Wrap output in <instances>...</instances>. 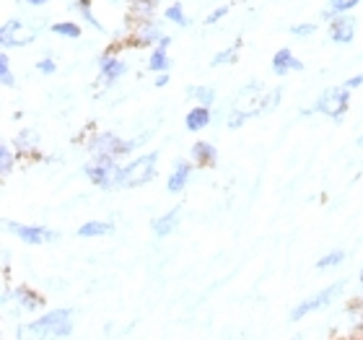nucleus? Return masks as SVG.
Masks as SVG:
<instances>
[{
    "instance_id": "nucleus-11",
    "label": "nucleus",
    "mask_w": 363,
    "mask_h": 340,
    "mask_svg": "<svg viewBox=\"0 0 363 340\" xmlns=\"http://www.w3.org/2000/svg\"><path fill=\"white\" fill-rule=\"evenodd\" d=\"M164 37H167V31L156 21L133 23L128 31V47H156Z\"/></svg>"
},
{
    "instance_id": "nucleus-8",
    "label": "nucleus",
    "mask_w": 363,
    "mask_h": 340,
    "mask_svg": "<svg viewBox=\"0 0 363 340\" xmlns=\"http://www.w3.org/2000/svg\"><path fill=\"white\" fill-rule=\"evenodd\" d=\"M18 307L21 312H29V314H37L47 307L45 294H39L37 288L26 286V283H18V286H11L6 283L3 286V307Z\"/></svg>"
},
{
    "instance_id": "nucleus-20",
    "label": "nucleus",
    "mask_w": 363,
    "mask_h": 340,
    "mask_svg": "<svg viewBox=\"0 0 363 340\" xmlns=\"http://www.w3.org/2000/svg\"><path fill=\"white\" fill-rule=\"evenodd\" d=\"M213 109L211 106H192L187 114H184V128H187V133H203L205 128H211L213 125Z\"/></svg>"
},
{
    "instance_id": "nucleus-28",
    "label": "nucleus",
    "mask_w": 363,
    "mask_h": 340,
    "mask_svg": "<svg viewBox=\"0 0 363 340\" xmlns=\"http://www.w3.org/2000/svg\"><path fill=\"white\" fill-rule=\"evenodd\" d=\"M0 84H3V89H16V76H13V68H11V55H8V50L0 53Z\"/></svg>"
},
{
    "instance_id": "nucleus-19",
    "label": "nucleus",
    "mask_w": 363,
    "mask_h": 340,
    "mask_svg": "<svg viewBox=\"0 0 363 340\" xmlns=\"http://www.w3.org/2000/svg\"><path fill=\"white\" fill-rule=\"evenodd\" d=\"M156 11H159V3H156V0H128L130 26H133V23L156 21Z\"/></svg>"
},
{
    "instance_id": "nucleus-1",
    "label": "nucleus",
    "mask_w": 363,
    "mask_h": 340,
    "mask_svg": "<svg viewBox=\"0 0 363 340\" xmlns=\"http://www.w3.org/2000/svg\"><path fill=\"white\" fill-rule=\"evenodd\" d=\"M145 141H148L145 133L138 138H125V136H117V133H109V130H101V133L89 136L86 151H89V156H112V159L122 161V156L135 153Z\"/></svg>"
},
{
    "instance_id": "nucleus-37",
    "label": "nucleus",
    "mask_w": 363,
    "mask_h": 340,
    "mask_svg": "<svg viewBox=\"0 0 363 340\" xmlns=\"http://www.w3.org/2000/svg\"><path fill=\"white\" fill-rule=\"evenodd\" d=\"M345 89L348 91H356V89H361L363 86V73H356V76H350V78H345Z\"/></svg>"
},
{
    "instance_id": "nucleus-30",
    "label": "nucleus",
    "mask_w": 363,
    "mask_h": 340,
    "mask_svg": "<svg viewBox=\"0 0 363 340\" xmlns=\"http://www.w3.org/2000/svg\"><path fill=\"white\" fill-rule=\"evenodd\" d=\"M16 340H47V335L34 322H18L16 325Z\"/></svg>"
},
{
    "instance_id": "nucleus-29",
    "label": "nucleus",
    "mask_w": 363,
    "mask_h": 340,
    "mask_svg": "<svg viewBox=\"0 0 363 340\" xmlns=\"http://www.w3.org/2000/svg\"><path fill=\"white\" fill-rule=\"evenodd\" d=\"M164 18H167L169 23H174V26H179V29H184V26H189V16L184 13V8H182V3H172V6L164 11Z\"/></svg>"
},
{
    "instance_id": "nucleus-18",
    "label": "nucleus",
    "mask_w": 363,
    "mask_h": 340,
    "mask_svg": "<svg viewBox=\"0 0 363 340\" xmlns=\"http://www.w3.org/2000/svg\"><path fill=\"white\" fill-rule=\"evenodd\" d=\"M13 148L23 159H39V133L31 128H23L16 133Z\"/></svg>"
},
{
    "instance_id": "nucleus-35",
    "label": "nucleus",
    "mask_w": 363,
    "mask_h": 340,
    "mask_svg": "<svg viewBox=\"0 0 363 340\" xmlns=\"http://www.w3.org/2000/svg\"><path fill=\"white\" fill-rule=\"evenodd\" d=\"M226 13H228V6H216L211 13L203 18V23H205V26H213V23H218L220 18H226Z\"/></svg>"
},
{
    "instance_id": "nucleus-41",
    "label": "nucleus",
    "mask_w": 363,
    "mask_h": 340,
    "mask_svg": "<svg viewBox=\"0 0 363 340\" xmlns=\"http://www.w3.org/2000/svg\"><path fill=\"white\" fill-rule=\"evenodd\" d=\"M358 288L363 291V265H361V270H358Z\"/></svg>"
},
{
    "instance_id": "nucleus-36",
    "label": "nucleus",
    "mask_w": 363,
    "mask_h": 340,
    "mask_svg": "<svg viewBox=\"0 0 363 340\" xmlns=\"http://www.w3.org/2000/svg\"><path fill=\"white\" fill-rule=\"evenodd\" d=\"M280 94H283V89H270L267 91V99H265V114L267 112H272V109H275V106L280 104Z\"/></svg>"
},
{
    "instance_id": "nucleus-2",
    "label": "nucleus",
    "mask_w": 363,
    "mask_h": 340,
    "mask_svg": "<svg viewBox=\"0 0 363 340\" xmlns=\"http://www.w3.org/2000/svg\"><path fill=\"white\" fill-rule=\"evenodd\" d=\"M156 169H159V151L140 153V156L125 161V164L120 167V172H117V180H114V190L143 187V185L153 182V177H156Z\"/></svg>"
},
{
    "instance_id": "nucleus-34",
    "label": "nucleus",
    "mask_w": 363,
    "mask_h": 340,
    "mask_svg": "<svg viewBox=\"0 0 363 340\" xmlns=\"http://www.w3.org/2000/svg\"><path fill=\"white\" fill-rule=\"evenodd\" d=\"M314 31H317V23L303 21V23H294V26L288 29V34H291V37H296V39H306V37H311Z\"/></svg>"
},
{
    "instance_id": "nucleus-39",
    "label": "nucleus",
    "mask_w": 363,
    "mask_h": 340,
    "mask_svg": "<svg viewBox=\"0 0 363 340\" xmlns=\"http://www.w3.org/2000/svg\"><path fill=\"white\" fill-rule=\"evenodd\" d=\"M18 3H23V6H29V8H45L50 0H18Z\"/></svg>"
},
{
    "instance_id": "nucleus-17",
    "label": "nucleus",
    "mask_w": 363,
    "mask_h": 340,
    "mask_svg": "<svg viewBox=\"0 0 363 340\" xmlns=\"http://www.w3.org/2000/svg\"><path fill=\"white\" fill-rule=\"evenodd\" d=\"M169 47H172V37H164L159 42V45L153 47L151 55H148V70L151 73H156V76H161V73H169V68H172V57H169Z\"/></svg>"
},
{
    "instance_id": "nucleus-26",
    "label": "nucleus",
    "mask_w": 363,
    "mask_h": 340,
    "mask_svg": "<svg viewBox=\"0 0 363 340\" xmlns=\"http://www.w3.org/2000/svg\"><path fill=\"white\" fill-rule=\"evenodd\" d=\"M239 45H242V39H236L234 45L223 47L220 53L213 55V60H211L213 68H220V65H231V62H236V57H239Z\"/></svg>"
},
{
    "instance_id": "nucleus-32",
    "label": "nucleus",
    "mask_w": 363,
    "mask_h": 340,
    "mask_svg": "<svg viewBox=\"0 0 363 340\" xmlns=\"http://www.w3.org/2000/svg\"><path fill=\"white\" fill-rule=\"evenodd\" d=\"M34 68H37V73H42V76H55V73H57V60H55L50 53H45V57H39Z\"/></svg>"
},
{
    "instance_id": "nucleus-44",
    "label": "nucleus",
    "mask_w": 363,
    "mask_h": 340,
    "mask_svg": "<svg viewBox=\"0 0 363 340\" xmlns=\"http://www.w3.org/2000/svg\"><path fill=\"white\" fill-rule=\"evenodd\" d=\"M361 322H363V309H361Z\"/></svg>"
},
{
    "instance_id": "nucleus-7",
    "label": "nucleus",
    "mask_w": 363,
    "mask_h": 340,
    "mask_svg": "<svg viewBox=\"0 0 363 340\" xmlns=\"http://www.w3.org/2000/svg\"><path fill=\"white\" fill-rule=\"evenodd\" d=\"M6 231L13 234L18 242L29 244V247H45L60 239V231L50 226H39V224H21V221L6 219Z\"/></svg>"
},
{
    "instance_id": "nucleus-25",
    "label": "nucleus",
    "mask_w": 363,
    "mask_h": 340,
    "mask_svg": "<svg viewBox=\"0 0 363 340\" xmlns=\"http://www.w3.org/2000/svg\"><path fill=\"white\" fill-rule=\"evenodd\" d=\"M50 31H52L55 37H62V39H81L84 26L76 21H55L52 26H50Z\"/></svg>"
},
{
    "instance_id": "nucleus-45",
    "label": "nucleus",
    "mask_w": 363,
    "mask_h": 340,
    "mask_svg": "<svg viewBox=\"0 0 363 340\" xmlns=\"http://www.w3.org/2000/svg\"><path fill=\"white\" fill-rule=\"evenodd\" d=\"M291 340H301V338H291Z\"/></svg>"
},
{
    "instance_id": "nucleus-4",
    "label": "nucleus",
    "mask_w": 363,
    "mask_h": 340,
    "mask_svg": "<svg viewBox=\"0 0 363 340\" xmlns=\"http://www.w3.org/2000/svg\"><path fill=\"white\" fill-rule=\"evenodd\" d=\"M76 309L73 307H57V309L42 312L37 319H31L34 325L47 335V340H65L76 330Z\"/></svg>"
},
{
    "instance_id": "nucleus-38",
    "label": "nucleus",
    "mask_w": 363,
    "mask_h": 340,
    "mask_svg": "<svg viewBox=\"0 0 363 340\" xmlns=\"http://www.w3.org/2000/svg\"><path fill=\"white\" fill-rule=\"evenodd\" d=\"M169 81H172V76H169V73H161V76H156L153 86H156V89H164V86H169Z\"/></svg>"
},
{
    "instance_id": "nucleus-3",
    "label": "nucleus",
    "mask_w": 363,
    "mask_h": 340,
    "mask_svg": "<svg viewBox=\"0 0 363 340\" xmlns=\"http://www.w3.org/2000/svg\"><path fill=\"white\" fill-rule=\"evenodd\" d=\"M345 288H348V280H345V278L333 280V283H330V286H325L322 291H317V294H311V296H306V299H301V302L291 309L288 319H291V322H301V319H306L309 314H314V312H322V309H327V307H333L337 299H342Z\"/></svg>"
},
{
    "instance_id": "nucleus-33",
    "label": "nucleus",
    "mask_w": 363,
    "mask_h": 340,
    "mask_svg": "<svg viewBox=\"0 0 363 340\" xmlns=\"http://www.w3.org/2000/svg\"><path fill=\"white\" fill-rule=\"evenodd\" d=\"M250 120H252V117L247 112H242V109H231V112H228V117H226V128L228 130H239V128H244Z\"/></svg>"
},
{
    "instance_id": "nucleus-5",
    "label": "nucleus",
    "mask_w": 363,
    "mask_h": 340,
    "mask_svg": "<svg viewBox=\"0 0 363 340\" xmlns=\"http://www.w3.org/2000/svg\"><path fill=\"white\" fill-rule=\"evenodd\" d=\"M42 34V26L29 18H8L0 26V50H13V47H26Z\"/></svg>"
},
{
    "instance_id": "nucleus-23",
    "label": "nucleus",
    "mask_w": 363,
    "mask_h": 340,
    "mask_svg": "<svg viewBox=\"0 0 363 340\" xmlns=\"http://www.w3.org/2000/svg\"><path fill=\"white\" fill-rule=\"evenodd\" d=\"M18 153H16V148L8 141H3L0 143V174H3V180H8L11 174H13V169H16V164H18Z\"/></svg>"
},
{
    "instance_id": "nucleus-24",
    "label": "nucleus",
    "mask_w": 363,
    "mask_h": 340,
    "mask_svg": "<svg viewBox=\"0 0 363 340\" xmlns=\"http://www.w3.org/2000/svg\"><path fill=\"white\" fill-rule=\"evenodd\" d=\"M358 3H361V0H330V3H327V8L322 11V18H325L327 23L335 21L337 16L350 13V11H353Z\"/></svg>"
},
{
    "instance_id": "nucleus-42",
    "label": "nucleus",
    "mask_w": 363,
    "mask_h": 340,
    "mask_svg": "<svg viewBox=\"0 0 363 340\" xmlns=\"http://www.w3.org/2000/svg\"><path fill=\"white\" fill-rule=\"evenodd\" d=\"M340 340H356V338H353V335H348V338H340Z\"/></svg>"
},
{
    "instance_id": "nucleus-6",
    "label": "nucleus",
    "mask_w": 363,
    "mask_h": 340,
    "mask_svg": "<svg viewBox=\"0 0 363 340\" xmlns=\"http://www.w3.org/2000/svg\"><path fill=\"white\" fill-rule=\"evenodd\" d=\"M348 106H350V91L345 86H330L325 89L322 94L317 97V102L311 104V109L322 117L333 122H340L345 114H348Z\"/></svg>"
},
{
    "instance_id": "nucleus-27",
    "label": "nucleus",
    "mask_w": 363,
    "mask_h": 340,
    "mask_svg": "<svg viewBox=\"0 0 363 340\" xmlns=\"http://www.w3.org/2000/svg\"><path fill=\"white\" fill-rule=\"evenodd\" d=\"M345 260H348L345 250H330L317 260V270H335V268H340Z\"/></svg>"
},
{
    "instance_id": "nucleus-9",
    "label": "nucleus",
    "mask_w": 363,
    "mask_h": 340,
    "mask_svg": "<svg viewBox=\"0 0 363 340\" xmlns=\"http://www.w3.org/2000/svg\"><path fill=\"white\" fill-rule=\"evenodd\" d=\"M120 167H122L120 159H112V156H91L84 164V174L94 187L114 190V180H117Z\"/></svg>"
},
{
    "instance_id": "nucleus-43",
    "label": "nucleus",
    "mask_w": 363,
    "mask_h": 340,
    "mask_svg": "<svg viewBox=\"0 0 363 340\" xmlns=\"http://www.w3.org/2000/svg\"><path fill=\"white\" fill-rule=\"evenodd\" d=\"M358 146H363V136H361V138H358Z\"/></svg>"
},
{
    "instance_id": "nucleus-14",
    "label": "nucleus",
    "mask_w": 363,
    "mask_h": 340,
    "mask_svg": "<svg viewBox=\"0 0 363 340\" xmlns=\"http://www.w3.org/2000/svg\"><path fill=\"white\" fill-rule=\"evenodd\" d=\"M182 216H184V211H182V205H174V208H169L167 213H161V216H156V219L151 221V231L156 239H169V236L174 234L177 229H179L182 224Z\"/></svg>"
},
{
    "instance_id": "nucleus-40",
    "label": "nucleus",
    "mask_w": 363,
    "mask_h": 340,
    "mask_svg": "<svg viewBox=\"0 0 363 340\" xmlns=\"http://www.w3.org/2000/svg\"><path fill=\"white\" fill-rule=\"evenodd\" d=\"M350 335H353L356 340H363V322H356V327H353V333Z\"/></svg>"
},
{
    "instance_id": "nucleus-21",
    "label": "nucleus",
    "mask_w": 363,
    "mask_h": 340,
    "mask_svg": "<svg viewBox=\"0 0 363 340\" xmlns=\"http://www.w3.org/2000/svg\"><path fill=\"white\" fill-rule=\"evenodd\" d=\"M81 239H101V236L114 234V224L106 219H89L86 224H81L76 231Z\"/></svg>"
},
{
    "instance_id": "nucleus-13",
    "label": "nucleus",
    "mask_w": 363,
    "mask_h": 340,
    "mask_svg": "<svg viewBox=\"0 0 363 340\" xmlns=\"http://www.w3.org/2000/svg\"><path fill=\"white\" fill-rule=\"evenodd\" d=\"M192 174H195V164L189 159H177L172 172L167 177V192L169 195H182L184 190L189 187L192 182Z\"/></svg>"
},
{
    "instance_id": "nucleus-12",
    "label": "nucleus",
    "mask_w": 363,
    "mask_h": 340,
    "mask_svg": "<svg viewBox=\"0 0 363 340\" xmlns=\"http://www.w3.org/2000/svg\"><path fill=\"white\" fill-rule=\"evenodd\" d=\"M356 29H358L356 16L345 13L327 23V37H330V42H335V45H350V42L356 39Z\"/></svg>"
},
{
    "instance_id": "nucleus-31",
    "label": "nucleus",
    "mask_w": 363,
    "mask_h": 340,
    "mask_svg": "<svg viewBox=\"0 0 363 340\" xmlns=\"http://www.w3.org/2000/svg\"><path fill=\"white\" fill-rule=\"evenodd\" d=\"M91 3H94V0H76V6H78V13H81V18H84V21L89 23L91 29H96V31H104V23L99 21L96 16H94V11H91Z\"/></svg>"
},
{
    "instance_id": "nucleus-15",
    "label": "nucleus",
    "mask_w": 363,
    "mask_h": 340,
    "mask_svg": "<svg viewBox=\"0 0 363 340\" xmlns=\"http://www.w3.org/2000/svg\"><path fill=\"white\" fill-rule=\"evenodd\" d=\"M270 68L275 76H286V73H301L303 62L296 57V53L291 50V47H280L278 53L272 55Z\"/></svg>"
},
{
    "instance_id": "nucleus-16",
    "label": "nucleus",
    "mask_w": 363,
    "mask_h": 340,
    "mask_svg": "<svg viewBox=\"0 0 363 340\" xmlns=\"http://www.w3.org/2000/svg\"><path fill=\"white\" fill-rule=\"evenodd\" d=\"M189 161L200 169H211L218 164V148L211 141H195L189 148Z\"/></svg>"
},
{
    "instance_id": "nucleus-22",
    "label": "nucleus",
    "mask_w": 363,
    "mask_h": 340,
    "mask_svg": "<svg viewBox=\"0 0 363 340\" xmlns=\"http://www.w3.org/2000/svg\"><path fill=\"white\" fill-rule=\"evenodd\" d=\"M187 97L192 99L197 106H211V109H213V104H216L218 94H216V89H213V86L197 84V86H187Z\"/></svg>"
},
{
    "instance_id": "nucleus-10",
    "label": "nucleus",
    "mask_w": 363,
    "mask_h": 340,
    "mask_svg": "<svg viewBox=\"0 0 363 340\" xmlns=\"http://www.w3.org/2000/svg\"><path fill=\"white\" fill-rule=\"evenodd\" d=\"M99 84L101 86H114L125 73H128V62L122 60L120 55H114L112 50L99 55Z\"/></svg>"
}]
</instances>
